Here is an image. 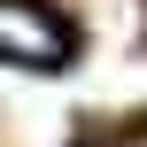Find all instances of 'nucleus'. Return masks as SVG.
<instances>
[{
	"label": "nucleus",
	"mask_w": 147,
	"mask_h": 147,
	"mask_svg": "<svg viewBox=\"0 0 147 147\" xmlns=\"http://www.w3.org/2000/svg\"><path fill=\"white\" fill-rule=\"evenodd\" d=\"M0 54L23 62V70H54L70 54V31L47 8H31V0H0Z\"/></svg>",
	"instance_id": "1"
},
{
	"label": "nucleus",
	"mask_w": 147,
	"mask_h": 147,
	"mask_svg": "<svg viewBox=\"0 0 147 147\" xmlns=\"http://www.w3.org/2000/svg\"><path fill=\"white\" fill-rule=\"evenodd\" d=\"M124 147H147V140H124Z\"/></svg>",
	"instance_id": "2"
}]
</instances>
